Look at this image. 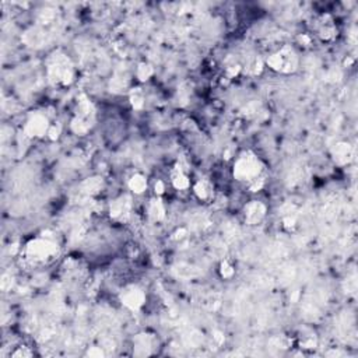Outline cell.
<instances>
[{"label": "cell", "mask_w": 358, "mask_h": 358, "mask_svg": "<svg viewBox=\"0 0 358 358\" xmlns=\"http://www.w3.org/2000/svg\"><path fill=\"white\" fill-rule=\"evenodd\" d=\"M263 164L259 159V157L253 154L252 151H245L235 159L234 164V178L244 182L246 185H250L257 179L263 178Z\"/></svg>", "instance_id": "obj_1"}, {"label": "cell", "mask_w": 358, "mask_h": 358, "mask_svg": "<svg viewBox=\"0 0 358 358\" xmlns=\"http://www.w3.org/2000/svg\"><path fill=\"white\" fill-rule=\"evenodd\" d=\"M46 70H48L49 80L55 84L69 85L73 81V64L70 62V59L60 52H55L49 56L46 63Z\"/></svg>", "instance_id": "obj_2"}, {"label": "cell", "mask_w": 358, "mask_h": 358, "mask_svg": "<svg viewBox=\"0 0 358 358\" xmlns=\"http://www.w3.org/2000/svg\"><path fill=\"white\" fill-rule=\"evenodd\" d=\"M57 253L56 244L48 238L31 239L25 245L24 256L31 263H45L53 259Z\"/></svg>", "instance_id": "obj_3"}, {"label": "cell", "mask_w": 358, "mask_h": 358, "mask_svg": "<svg viewBox=\"0 0 358 358\" xmlns=\"http://www.w3.org/2000/svg\"><path fill=\"white\" fill-rule=\"evenodd\" d=\"M298 59L291 46H284L267 59V66L279 73H291L297 69Z\"/></svg>", "instance_id": "obj_4"}, {"label": "cell", "mask_w": 358, "mask_h": 358, "mask_svg": "<svg viewBox=\"0 0 358 358\" xmlns=\"http://www.w3.org/2000/svg\"><path fill=\"white\" fill-rule=\"evenodd\" d=\"M52 123H49V118L42 112H34L28 116V119L24 125V133L28 137H44L48 136V132Z\"/></svg>", "instance_id": "obj_5"}, {"label": "cell", "mask_w": 358, "mask_h": 358, "mask_svg": "<svg viewBox=\"0 0 358 358\" xmlns=\"http://www.w3.org/2000/svg\"><path fill=\"white\" fill-rule=\"evenodd\" d=\"M120 301L126 308H129L132 311H137L144 305L146 294L139 285H127L120 292Z\"/></svg>", "instance_id": "obj_6"}, {"label": "cell", "mask_w": 358, "mask_h": 358, "mask_svg": "<svg viewBox=\"0 0 358 358\" xmlns=\"http://www.w3.org/2000/svg\"><path fill=\"white\" fill-rule=\"evenodd\" d=\"M131 198L127 196H120L118 199H115L111 202L109 205V214L115 220H123L129 216L131 213Z\"/></svg>", "instance_id": "obj_7"}, {"label": "cell", "mask_w": 358, "mask_h": 358, "mask_svg": "<svg viewBox=\"0 0 358 358\" xmlns=\"http://www.w3.org/2000/svg\"><path fill=\"white\" fill-rule=\"evenodd\" d=\"M171 183L178 190H185V189H188L190 186L188 172L179 162L171 171Z\"/></svg>", "instance_id": "obj_8"}, {"label": "cell", "mask_w": 358, "mask_h": 358, "mask_svg": "<svg viewBox=\"0 0 358 358\" xmlns=\"http://www.w3.org/2000/svg\"><path fill=\"white\" fill-rule=\"evenodd\" d=\"M266 213V207L265 205H262L261 202H250L249 205H246L245 207V218L249 224H257L262 218L265 217Z\"/></svg>", "instance_id": "obj_9"}, {"label": "cell", "mask_w": 358, "mask_h": 358, "mask_svg": "<svg viewBox=\"0 0 358 358\" xmlns=\"http://www.w3.org/2000/svg\"><path fill=\"white\" fill-rule=\"evenodd\" d=\"M354 157V148L348 143H339L333 148V158L337 164L344 165L348 164Z\"/></svg>", "instance_id": "obj_10"}, {"label": "cell", "mask_w": 358, "mask_h": 358, "mask_svg": "<svg viewBox=\"0 0 358 358\" xmlns=\"http://www.w3.org/2000/svg\"><path fill=\"white\" fill-rule=\"evenodd\" d=\"M127 186L131 189L133 193L142 194L147 190V178L142 174H135L131 176Z\"/></svg>", "instance_id": "obj_11"}, {"label": "cell", "mask_w": 358, "mask_h": 358, "mask_svg": "<svg viewBox=\"0 0 358 358\" xmlns=\"http://www.w3.org/2000/svg\"><path fill=\"white\" fill-rule=\"evenodd\" d=\"M147 213L148 217H150L153 221H161L165 217V209L162 202L159 199L150 200V203H148L147 206Z\"/></svg>", "instance_id": "obj_12"}, {"label": "cell", "mask_w": 358, "mask_h": 358, "mask_svg": "<svg viewBox=\"0 0 358 358\" xmlns=\"http://www.w3.org/2000/svg\"><path fill=\"white\" fill-rule=\"evenodd\" d=\"M193 192L200 200L210 199L211 194H213V185L206 179H200V181L194 183Z\"/></svg>", "instance_id": "obj_13"}, {"label": "cell", "mask_w": 358, "mask_h": 358, "mask_svg": "<svg viewBox=\"0 0 358 358\" xmlns=\"http://www.w3.org/2000/svg\"><path fill=\"white\" fill-rule=\"evenodd\" d=\"M318 34H319V37L322 38V40H324V41L332 40V38H333V37H335V34H336L335 25L330 23V21L322 23V24H320V27H319V29H318Z\"/></svg>", "instance_id": "obj_14"}, {"label": "cell", "mask_w": 358, "mask_h": 358, "mask_svg": "<svg viewBox=\"0 0 358 358\" xmlns=\"http://www.w3.org/2000/svg\"><path fill=\"white\" fill-rule=\"evenodd\" d=\"M101 185H103V181L100 178H91V179H87L83 183V190H84L85 193L94 194L101 189Z\"/></svg>", "instance_id": "obj_15"}, {"label": "cell", "mask_w": 358, "mask_h": 358, "mask_svg": "<svg viewBox=\"0 0 358 358\" xmlns=\"http://www.w3.org/2000/svg\"><path fill=\"white\" fill-rule=\"evenodd\" d=\"M144 101H146V98H144V94L140 88H136L131 92V104L135 109H142Z\"/></svg>", "instance_id": "obj_16"}, {"label": "cell", "mask_w": 358, "mask_h": 358, "mask_svg": "<svg viewBox=\"0 0 358 358\" xmlns=\"http://www.w3.org/2000/svg\"><path fill=\"white\" fill-rule=\"evenodd\" d=\"M151 74H153V69H151L150 64H147V63L139 64V68H137V77L142 80V81H146V80L150 79Z\"/></svg>", "instance_id": "obj_17"}, {"label": "cell", "mask_w": 358, "mask_h": 358, "mask_svg": "<svg viewBox=\"0 0 358 358\" xmlns=\"http://www.w3.org/2000/svg\"><path fill=\"white\" fill-rule=\"evenodd\" d=\"M234 273H235V269H234V266L230 262H221V265H220V274H221L222 279H231Z\"/></svg>", "instance_id": "obj_18"}, {"label": "cell", "mask_w": 358, "mask_h": 358, "mask_svg": "<svg viewBox=\"0 0 358 358\" xmlns=\"http://www.w3.org/2000/svg\"><path fill=\"white\" fill-rule=\"evenodd\" d=\"M316 346V339L315 336H304L301 340V348H315Z\"/></svg>", "instance_id": "obj_19"}, {"label": "cell", "mask_w": 358, "mask_h": 358, "mask_svg": "<svg viewBox=\"0 0 358 358\" xmlns=\"http://www.w3.org/2000/svg\"><path fill=\"white\" fill-rule=\"evenodd\" d=\"M60 132H62V127H60L59 123H56V125L52 123L51 127H49V132H48V136H49L51 140H56L59 135H60Z\"/></svg>", "instance_id": "obj_20"}, {"label": "cell", "mask_w": 358, "mask_h": 358, "mask_svg": "<svg viewBox=\"0 0 358 358\" xmlns=\"http://www.w3.org/2000/svg\"><path fill=\"white\" fill-rule=\"evenodd\" d=\"M29 355H31V351L27 350V347L20 348V350H17L16 352H13V357H29Z\"/></svg>", "instance_id": "obj_21"}, {"label": "cell", "mask_w": 358, "mask_h": 358, "mask_svg": "<svg viewBox=\"0 0 358 358\" xmlns=\"http://www.w3.org/2000/svg\"><path fill=\"white\" fill-rule=\"evenodd\" d=\"M154 189H155V193L157 194L164 193V190H165L164 182H162V181H157V182H155V185H154Z\"/></svg>", "instance_id": "obj_22"}]
</instances>
